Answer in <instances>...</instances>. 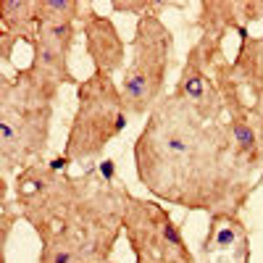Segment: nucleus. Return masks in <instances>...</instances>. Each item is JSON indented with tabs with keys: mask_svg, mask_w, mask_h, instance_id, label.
Segmentation results:
<instances>
[{
	"mask_svg": "<svg viewBox=\"0 0 263 263\" xmlns=\"http://www.w3.org/2000/svg\"><path fill=\"white\" fill-rule=\"evenodd\" d=\"M137 177L153 195L184 208L234 218L250 192L227 124L205 121L182 98L168 95L150 111L135 145Z\"/></svg>",
	"mask_w": 263,
	"mask_h": 263,
	"instance_id": "nucleus-1",
	"label": "nucleus"
},
{
	"mask_svg": "<svg viewBox=\"0 0 263 263\" xmlns=\"http://www.w3.org/2000/svg\"><path fill=\"white\" fill-rule=\"evenodd\" d=\"M61 84L34 69H18L0 79V161L3 177L42 161L50 137L53 100Z\"/></svg>",
	"mask_w": 263,
	"mask_h": 263,
	"instance_id": "nucleus-2",
	"label": "nucleus"
},
{
	"mask_svg": "<svg viewBox=\"0 0 263 263\" xmlns=\"http://www.w3.org/2000/svg\"><path fill=\"white\" fill-rule=\"evenodd\" d=\"M77 114L66 137L63 156L69 161H90L111 145L126 129V103L121 87L100 71H92L90 79L77 84Z\"/></svg>",
	"mask_w": 263,
	"mask_h": 263,
	"instance_id": "nucleus-3",
	"label": "nucleus"
},
{
	"mask_svg": "<svg viewBox=\"0 0 263 263\" xmlns=\"http://www.w3.org/2000/svg\"><path fill=\"white\" fill-rule=\"evenodd\" d=\"M174 37L158 13H145L132 40V61L124 69L121 95L129 116H145L163 98V84L171 69Z\"/></svg>",
	"mask_w": 263,
	"mask_h": 263,
	"instance_id": "nucleus-4",
	"label": "nucleus"
},
{
	"mask_svg": "<svg viewBox=\"0 0 263 263\" xmlns=\"http://www.w3.org/2000/svg\"><path fill=\"white\" fill-rule=\"evenodd\" d=\"M82 32H84L87 55L92 58L95 71L114 77L119 69H124L126 45H124V37L119 34V29L111 18L100 16L95 11H84Z\"/></svg>",
	"mask_w": 263,
	"mask_h": 263,
	"instance_id": "nucleus-5",
	"label": "nucleus"
},
{
	"mask_svg": "<svg viewBox=\"0 0 263 263\" xmlns=\"http://www.w3.org/2000/svg\"><path fill=\"white\" fill-rule=\"evenodd\" d=\"M234 66V74L242 84V90L250 92L253 114L263 121V34L248 37V29H239V53Z\"/></svg>",
	"mask_w": 263,
	"mask_h": 263,
	"instance_id": "nucleus-6",
	"label": "nucleus"
},
{
	"mask_svg": "<svg viewBox=\"0 0 263 263\" xmlns=\"http://www.w3.org/2000/svg\"><path fill=\"white\" fill-rule=\"evenodd\" d=\"M0 29L32 45L37 37V0H0Z\"/></svg>",
	"mask_w": 263,
	"mask_h": 263,
	"instance_id": "nucleus-7",
	"label": "nucleus"
},
{
	"mask_svg": "<svg viewBox=\"0 0 263 263\" xmlns=\"http://www.w3.org/2000/svg\"><path fill=\"white\" fill-rule=\"evenodd\" d=\"M29 69H34L37 74L48 77L55 84H74V74L69 69V53H63L42 40L32 42V63Z\"/></svg>",
	"mask_w": 263,
	"mask_h": 263,
	"instance_id": "nucleus-8",
	"label": "nucleus"
},
{
	"mask_svg": "<svg viewBox=\"0 0 263 263\" xmlns=\"http://www.w3.org/2000/svg\"><path fill=\"white\" fill-rule=\"evenodd\" d=\"M34 40L48 42V45H53L63 53H71L74 40H77V21L50 16L45 11H40V3H37V37Z\"/></svg>",
	"mask_w": 263,
	"mask_h": 263,
	"instance_id": "nucleus-9",
	"label": "nucleus"
},
{
	"mask_svg": "<svg viewBox=\"0 0 263 263\" xmlns=\"http://www.w3.org/2000/svg\"><path fill=\"white\" fill-rule=\"evenodd\" d=\"M40 263H82L79 253L74 250V245L55 239V242H42V253H40Z\"/></svg>",
	"mask_w": 263,
	"mask_h": 263,
	"instance_id": "nucleus-10",
	"label": "nucleus"
},
{
	"mask_svg": "<svg viewBox=\"0 0 263 263\" xmlns=\"http://www.w3.org/2000/svg\"><path fill=\"white\" fill-rule=\"evenodd\" d=\"M13 42H18V40H16L13 34H8V32H3V29H0V45H3V63H8V61H11Z\"/></svg>",
	"mask_w": 263,
	"mask_h": 263,
	"instance_id": "nucleus-11",
	"label": "nucleus"
},
{
	"mask_svg": "<svg viewBox=\"0 0 263 263\" xmlns=\"http://www.w3.org/2000/svg\"><path fill=\"white\" fill-rule=\"evenodd\" d=\"M98 263H114V260H111V258H108V260H98Z\"/></svg>",
	"mask_w": 263,
	"mask_h": 263,
	"instance_id": "nucleus-12",
	"label": "nucleus"
}]
</instances>
